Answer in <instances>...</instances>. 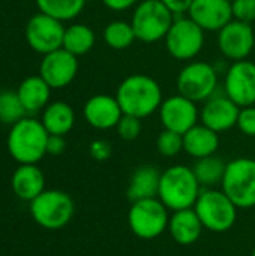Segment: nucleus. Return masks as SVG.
Segmentation results:
<instances>
[{"label": "nucleus", "mask_w": 255, "mask_h": 256, "mask_svg": "<svg viewBox=\"0 0 255 256\" xmlns=\"http://www.w3.org/2000/svg\"><path fill=\"white\" fill-rule=\"evenodd\" d=\"M116 129H117V134H119V136L122 140H125V141H134L141 134V118L134 117V116H128V114H123L122 118L119 120Z\"/></svg>", "instance_id": "31"}, {"label": "nucleus", "mask_w": 255, "mask_h": 256, "mask_svg": "<svg viewBox=\"0 0 255 256\" xmlns=\"http://www.w3.org/2000/svg\"><path fill=\"white\" fill-rule=\"evenodd\" d=\"M221 186L237 208L255 207V159L239 158L228 162Z\"/></svg>", "instance_id": "7"}, {"label": "nucleus", "mask_w": 255, "mask_h": 256, "mask_svg": "<svg viewBox=\"0 0 255 256\" xmlns=\"http://www.w3.org/2000/svg\"><path fill=\"white\" fill-rule=\"evenodd\" d=\"M156 147L164 158H174L183 150V135L164 129L158 136Z\"/></svg>", "instance_id": "30"}, {"label": "nucleus", "mask_w": 255, "mask_h": 256, "mask_svg": "<svg viewBox=\"0 0 255 256\" xmlns=\"http://www.w3.org/2000/svg\"><path fill=\"white\" fill-rule=\"evenodd\" d=\"M95 45V32L84 24H72L65 30L63 46L74 56L87 54Z\"/></svg>", "instance_id": "25"}, {"label": "nucleus", "mask_w": 255, "mask_h": 256, "mask_svg": "<svg viewBox=\"0 0 255 256\" xmlns=\"http://www.w3.org/2000/svg\"><path fill=\"white\" fill-rule=\"evenodd\" d=\"M174 22V14L161 0H143L132 15V27L138 40L153 44L165 39Z\"/></svg>", "instance_id": "4"}, {"label": "nucleus", "mask_w": 255, "mask_h": 256, "mask_svg": "<svg viewBox=\"0 0 255 256\" xmlns=\"http://www.w3.org/2000/svg\"><path fill=\"white\" fill-rule=\"evenodd\" d=\"M12 190L17 198L32 202L45 190V177L36 164H21L12 176Z\"/></svg>", "instance_id": "19"}, {"label": "nucleus", "mask_w": 255, "mask_h": 256, "mask_svg": "<svg viewBox=\"0 0 255 256\" xmlns=\"http://www.w3.org/2000/svg\"><path fill=\"white\" fill-rule=\"evenodd\" d=\"M188 14L204 32H219L233 20L230 0H192Z\"/></svg>", "instance_id": "16"}, {"label": "nucleus", "mask_w": 255, "mask_h": 256, "mask_svg": "<svg viewBox=\"0 0 255 256\" xmlns=\"http://www.w3.org/2000/svg\"><path fill=\"white\" fill-rule=\"evenodd\" d=\"M218 147V134L204 124H195L186 134H183V150L195 159L213 156Z\"/></svg>", "instance_id": "22"}, {"label": "nucleus", "mask_w": 255, "mask_h": 256, "mask_svg": "<svg viewBox=\"0 0 255 256\" xmlns=\"http://www.w3.org/2000/svg\"><path fill=\"white\" fill-rule=\"evenodd\" d=\"M26 110L17 92H0V122L5 124H15L26 116Z\"/></svg>", "instance_id": "29"}, {"label": "nucleus", "mask_w": 255, "mask_h": 256, "mask_svg": "<svg viewBox=\"0 0 255 256\" xmlns=\"http://www.w3.org/2000/svg\"><path fill=\"white\" fill-rule=\"evenodd\" d=\"M159 117L165 129L183 135L197 124L198 110L194 100L182 94H174L162 100L159 106Z\"/></svg>", "instance_id": "14"}, {"label": "nucleus", "mask_w": 255, "mask_h": 256, "mask_svg": "<svg viewBox=\"0 0 255 256\" xmlns=\"http://www.w3.org/2000/svg\"><path fill=\"white\" fill-rule=\"evenodd\" d=\"M203 230L204 226L201 220L198 219L194 207L174 212L168 222V231L173 240L180 246L194 244L200 238Z\"/></svg>", "instance_id": "20"}, {"label": "nucleus", "mask_w": 255, "mask_h": 256, "mask_svg": "<svg viewBox=\"0 0 255 256\" xmlns=\"http://www.w3.org/2000/svg\"><path fill=\"white\" fill-rule=\"evenodd\" d=\"M138 0H102V3L111 10H126L132 8Z\"/></svg>", "instance_id": "37"}, {"label": "nucleus", "mask_w": 255, "mask_h": 256, "mask_svg": "<svg viewBox=\"0 0 255 256\" xmlns=\"http://www.w3.org/2000/svg\"><path fill=\"white\" fill-rule=\"evenodd\" d=\"M251 256H255V248H254V250H252V254H251Z\"/></svg>", "instance_id": "38"}, {"label": "nucleus", "mask_w": 255, "mask_h": 256, "mask_svg": "<svg viewBox=\"0 0 255 256\" xmlns=\"http://www.w3.org/2000/svg\"><path fill=\"white\" fill-rule=\"evenodd\" d=\"M75 204L62 190H44L30 202V213L35 222L45 230H60L74 218Z\"/></svg>", "instance_id": "8"}, {"label": "nucleus", "mask_w": 255, "mask_h": 256, "mask_svg": "<svg viewBox=\"0 0 255 256\" xmlns=\"http://www.w3.org/2000/svg\"><path fill=\"white\" fill-rule=\"evenodd\" d=\"M50 92L51 87L45 82V80L41 75L26 78L17 90L18 98L27 112H36L47 106Z\"/></svg>", "instance_id": "23"}, {"label": "nucleus", "mask_w": 255, "mask_h": 256, "mask_svg": "<svg viewBox=\"0 0 255 256\" xmlns=\"http://www.w3.org/2000/svg\"><path fill=\"white\" fill-rule=\"evenodd\" d=\"M75 123V114L66 102L50 104L42 116V124L50 135H66Z\"/></svg>", "instance_id": "24"}, {"label": "nucleus", "mask_w": 255, "mask_h": 256, "mask_svg": "<svg viewBox=\"0 0 255 256\" xmlns=\"http://www.w3.org/2000/svg\"><path fill=\"white\" fill-rule=\"evenodd\" d=\"M231 9L234 20L249 24L255 21V0H233Z\"/></svg>", "instance_id": "32"}, {"label": "nucleus", "mask_w": 255, "mask_h": 256, "mask_svg": "<svg viewBox=\"0 0 255 256\" xmlns=\"http://www.w3.org/2000/svg\"><path fill=\"white\" fill-rule=\"evenodd\" d=\"M255 45L254 28L249 22L231 20L219 30L218 46L221 52L234 62L245 60Z\"/></svg>", "instance_id": "13"}, {"label": "nucleus", "mask_w": 255, "mask_h": 256, "mask_svg": "<svg viewBox=\"0 0 255 256\" xmlns=\"http://www.w3.org/2000/svg\"><path fill=\"white\" fill-rule=\"evenodd\" d=\"M65 30L62 21L41 12L29 20L26 39L36 52L45 56L63 46Z\"/></svg>", "instance_id": "11"}, {"label": "nucleus", "mask_w": 255, "mask_h": 256, "mask_svg": "<svg viewBox=\"0 0 255 256\" xmlns=\"http://www.w3.org/2000/svg\"><path fill=\"white\" fill-rule=\"evenodd\" d=\"M168 208L159 198L135 201L128 212V225L134 236L141 240L158 238L168 228Z\"/></svg>", "instance_id": "6"}, {"label": "nucleus", "mask_w": 255, "mask_h": 256, "mask_svg": "<svg viewBox=\"0 0 255 256\" xmlns=\"http://www.w3.org/2000/svg\"><path fill=\"white\" fill-rule=\"evenodd\" d=\"M90 154H92V158L95 160L104 162L111 156V146L107 141H102V140L93 141L92 146H90Z\"/></svg>", "instance_id": "34"}, {"label": "nucleus", "mask_w": 255, "mask_h": 256, "mask_svg": "<svg viewBox=\"0 0 255 256\" xmlns=\"http://www.w3.org/2000/svg\"><path fill=\"white\" fill-rule=\"evenodd\" d=\"M48 136L50 134L42 122L24 117L11 128L8 135V150L20 165L38 164L47 154Z\"/></svg>", "instance_id": "3"}, {"label": "nucleus", "mask_w": 255, "mask_h": 256, "mask_svg": "<svg viewBox=\"0 0 255 256\" xmlns=\"http://www.w3.org/2000/svg\"><path fill=\"white\" fill-rule=\"evenodd\" d=\"M165 45L174 58L191 60L204 45V30L191 18H177L165 36Z\"/></svg>", "instance_id": "10"}, {"label": "nucleus", "mask_w": 255, "mask_h": 256, "mask_svg": "<svg viewBox=\"0 0 255 256\" xmlns=\"http://www.w3.org/2000/svg\"><path fill=\"white\" fill-rule=\"evenodd\" d=\"M239 112H240V106H237L225 94V96L207 99L206 105L200 112V117L204 126L219 134L237 124Z\"/></svg>", "instance_id": "17"}, {"label": "nucleus", "mask_w": 255, "mask_h": 256, "mask_svg": "<svg viewBox=\"0 0 255 256\" xmlns=\"http://www.w3.org/2000/svg\"><path fill=\"white\" fill-rule=\"evenodd\" d=\"M176 84L179 94L194 102H201L213 94L218 86V74L206 62H192L180 70Z\"/></svg>", "instance_id": "9"}, {"label": "nucleus", "mask_w": 255, "mask_h": 256, "mask_svg": "<svg viewBox=\"0 0 255 256\" xmlns=\"http://www.w3.org/2000/svg\"><path fill=\"white\" fill-rule=\"evenodd\" d=\"M78 72L77 56L65 48H59L44 56L39 68V75L51 88H63L71 84Z\"/></svg>", "instance_id": "15"}, {"label": "nucleus", "mask_w": 255, "mask_h": 256, "mask_svg": "<svg viewBox=\"0 0 255 256\" xmlns=\"http://www.w3.org/2000/svg\"><path fill=\"white\" fill-rule=\"evenodd\" d=\"M225 168H227V164H224L222 159H219L216 156H207V158L197 159L195 165L192 166V171H194L200 186L201 188L204 186L209 189L222 182Z\"/></svg>", "instance_id": "26"}, {"label": "nucleus", "mask_w": 255, "mask_h": 256, "mask_svg": "<svg viewBox=\"0 0 255 256\" xmlns=\"http://www.w3.org/2000/svg\"><path fill=\"white\" fill-rule=\"evenodd\" d=\"M36 4L42 14L63 22L78 16L86 6V0H36Z\"/></svg>", "instance_id": "27"}, {"label": "nucleus", "mask_w": 255, "mask_h": 256, "mask_svg": "<svg viewBox=\"0 0 255 256\" xmlns=\"http://www.w3.org/2000/svg\"><path fill=\"white\" fill-rule=\"evenodd\" d=\"M194 210L203 226L212 232L228 231L237 219V207L224 190H201Z\"/></svg>", "instance_id": "5"}, {"label": "nucleus", "mask_w": 255, "mask_h": 256, "mask_svg": "<svg viewBox=\"0 0 255 256\" xmlns=\"http://www.w3.org/2000/svg\"><path fill=\"white\" fill-rule=\"evenodd\" d=\"M161 174L162 172H159V170L153 165L138 166L129 180V186L126 190L128 200L131 202H135L140 200L158 198Z\"/></svg>", "instance_id": "21"}, {"label": "nucleus", "mask_w": 255, "mask_h": 256, "mask_svg": "<svg viewBox=\"0 0 255 256\" xmlns=\"http://www.w3.org/2000/svg\"><path fill=\"white\" fill-rule=\"evenodd\" d=\"M123 111L116 98L108 94H95L84 105V117L87 123L99 130L116 128Z\"/></svg>", "instance_id": "18"}, {"label": "nucleus", "mask_w": 255, "mask_h": 256, "mask_svg": "<svg viewBox=\"0 0 255 256\" xmlns=\"http://www.w3.org/2000/svg\"><path fill=\"white\" fill-rule=\"evenodd\" d=\"M225 94L240 108L255 104V63L249 60L234 62L224 81Z\"/></svg>", "instance_id": "12"}, {"label": "nucleus", "mask_w": 255, "mask_h": 256, "mask_svg": "<svg viewBox=\"0 0 255 256\" xmlns=\"http://www.w3.org/2000/svg\"><path fill=\"white\" fill-rule=\"evenodd\" d=\"M239 129L248 135V136H255V106H245L240 108L239 112V118H237V124Z\"/></svg>", "instance_id": "33"}, {"label": "nucleus", "mask_w": 255, "mask_h": 256, "mask_svg": "<svg viewBox=\"0 0 255 256\" xmlns=\"http://www.w3.org/2000/svg\"><path fill=\"white\" fill-rule=\"evenodd\" d=\"M137 39L132 24L126 21H111L104 28V40L113 50H125Z\"/></svg>", "instance_id": "28"}, {"label": "nucleus", "mask_w": 255, "mask_h": 256, "mask_svg": "<svg viewBox=\"0 0 255 256\" xmlns=\"http://www.w3.org/2000/svg\"><path fill=\"white\" fill-rule=\"evenodd\" d=\"M66 142L62 135H50L47 141V154L59 156L65 152Z\"/></svg>", "instance_id": "35"}, {"label": "nucleus", "mask_w": 255, "mask_h": 256, "mask_svg": "<svg viewBox=\"0 0 255 256\" xmlns=\"http://www.w3.org/2000/svg\"><path fill=\"white\" fill-rule=\"evenodd\" d=\"M201 186L192 171L185 165H174L161 174L158 198L171 212L192 208L200 196Z\"/></svg>", "instance_id": "2"}, {"label": "nucleus", "mask_w": 255, "mask_h": 256, "mask_svg": "<svg viewBox=\"0 0 255 256\" xmlns=\"http://www.w3.org/2000/svg\"><path fill=\"white\" fill-rule=\"evenodd\" d=\"M116 99L123 114L146 118L159 110L162 104V90L152 76L134 74L120 82Z\"/></svg>", "instance_id": "1"}, {"label": "nucleus", "mask_w": 255, "mask_h": 256, "mask_svg": "<svg viewBox=\"0 0 255 256\" xmlns=\"http://www.w3.org/2000/svg\"><path fill=\"white\" fill-rule=\"evenodd\" d=\"M174 15H180L182 12H188L192 0H161Z\"/></svg>", "instance_id": "36"}]
</instances>
